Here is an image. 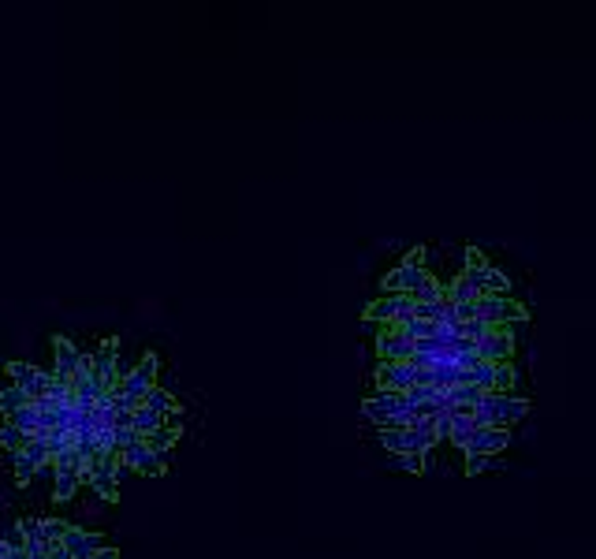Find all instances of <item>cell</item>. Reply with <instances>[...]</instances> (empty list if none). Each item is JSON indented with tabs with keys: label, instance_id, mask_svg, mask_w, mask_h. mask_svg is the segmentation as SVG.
<instances>
[{
	"label": "cell",
	"instance_id": "1",
	"mask_svg": "<svg viewBox=\"0 0 596 559\" xmlns=\"http://www.w3.org/2000/svg\"><path fill=\"white\" fill-rule=\"evenodd\" d=\"M157 369H160L157 354H146L135 369L120 373V384H116V395H112L116 407H120V410H138L142 400H146V395L157 388V384H153V381H157Z\"/></svg>",
	"mask_w": 596,
	"mask_h": 559
},
{
	"label": "cell",
	"instance_id": "2",
	"mask_svg": "<svg viewBox=\"0 0 596 559\" xmlns=\"http://www.w3.org/2000/svg\"><path fill=\"white\" fill-rule=\"evenodd\" d=\"M86 485H94L101 500H116L120 489V455L116 452H97L86 462Z\"/></svg>",
	"mask_w": 596,
	"mask_h": 559
},
{
	"label": "cell",
	"instance_id": "3",
	"mask_svg": "<svg viewBox=\"0 0 596 559\" xmlns=\"http://www.w3.org/2000/svg\"><path fill=\"white\" fill-rule=\"evenodd\" d=\"M67 533V522L60 518H30L19 526V537H23V548L27 552H49V548H57L60 540Z\"/></svg>",
	"mask_w": 596,
	"mask_h": 559
},
{
	"label": "cell",
	"instance_id": "4",
	"mask_svg": "<svg viewBox=\"0 0 596 559\" xmlns=\"http://www.w3.org/2000/svg\"><path fill=\"white\" fill-rule=\"evenodd\" d=\"M168 462H172V452H150L146 440H138V444H131V447H123V452H120L123 470H135L142 477H160L168 470Z\"/></svg>",
	"mask_w": 596,
	"mask_h": 559
},
{
	"label": "cell",
	"instance_id": "5",
	"mask_svg": "<svg viewBox=\"0 0 596 559\" xmlns=\"http://www.w3.org/2000/svg\"><path fill=\"white\" fill-rule=\"evenodd\" d=\"M4 373L12 377V384L19 388L30 403H38V400H45V395H49L52 373H45V369H38V366H30V362H8Z\"/></svg>",
	"mask_w": 596,
	"mask_h": 559
},
{
	"label": "cell",
	"instance_id": "6",
	"mask_svg": "<svg viewBox=\"0 0 596 559\" xmlns=\"http://www.w3.org/2000/svg\"><path fill=\"white\" fill-rule=\"evenodd\" d=\"M422 254H425V250H410V258L384 276V291L388 295H414V287L429 276L425 268H422Z\"/></svg>",
	"mask_w": 596,
	"mask_h": 559
},
{
	"label": "cell",
	"instance_id": "7",
	"mask_svg": "<svg viewBox=\"0 0 596 559\" xmlns=\"http://www.w3.org/2000/svg\"><path fill=\"white\" fill-rule=\"evenodd\" d=\"M477 317L484 324H492V329H503L507 321H526V306L503 299V295H481L477 299Z\"/></svg>",
	"mask_w": 596,
	"mask_h": 559
},
{
	"label": "cell",
	"instance_id": "8",
	"mask_svg": "<svg viewBox=\"0 0 596 559\" xmlns=\"http://www.w3.org/2000/svg\"><path fill=\"white\" fill-rule=\"evenodd\" d=\"M57 381H67V384H75L82 381V377H89V354H82L71 339H57Z\"/></svg>",
	"mask_w": 596,
	"mask_h": 559
},
{
	"label": "cell",
	"instance_id": "9",
	"mask_svg": "<svg viewBox=\"0 0 596 559\" xmlns=\"http://www.w3.org/2000/svg\"><path fill=\"white\" fill-rule=\"evenodd\" d=\"M366 321H381V324H406L414 321V299L410 295H384L366 306Z\"/></svg>",
	"mask_w": 596,
	"mask_h": 559
},
{
	"label": "cell",
	"instance_id": "10",
	"mask_svg": "<svg viewBox=\"0 0 596 559\" xmlns=\"http://www.w3.org/2000/svg\"><path fill=\"white\" fill-rule=\"evenodd\" d=\"M484 403L492 410L496 429H511L530 414V400H522V395H484Z\"/></svg>",
	"mask_w": 596,
	"mask_h": 559
},
{
	"label": "cell",
	"instance_id": "11",
	"mask_svg": "<svg viewBox=\"0 0 596 559\" xmlns=\"http://www.w3.org/2000/svg\"><path fill=\"white\" fill-rule=\"evenodd\" d=\"M89 377L97 384H104L108 392H116L120 384V366H116V339H104L97 347V354H89Z\"/></svg>",
	"mask_w": 596,
	"mask_h": 559
},
{
	"label": "cell",
	"instance_id": "12",
	"mask_svg": "<svg viewBox=\"0 0 596 559\" xmlns=\"http://www.w3.org/2000/svg\"><path fill=\"white\" fill-rule=\"evenodd\" d=\"M474 354H477V362H489V366H499V362H511V354H515V339L511 332H489L481 339V344H474Z\"/></svg>",
	"mask_w": 596,
	"mask_h": 559
},
{
	"label": "cell",
	"instance_id": "13",
	"mask_svg": "<svg viewBox=\"0 0 596 559\" xmlns=\"http://www.w3.org/2000/svg\"><path fill=\"white\" fill-rule=\"evenodd\" d=\"M414 377H418V369H414L410 362H381V369H376V384H381V392L406 395L414 388Z\"/></svg>",
	"mask_w": 596,
	"mask_h": 559
},
{
	"label": "cell",
	"instance_id": "14",
	"mask_svg": "<svg viewBox=\"0 0 596 559\" xmlns=\"http://www.w3.org/2000/svg\"><path fill=\"white\" fill-rule=\"evenodd\" d=\"M376 351H381V362H410V358H414V339H406L399 329L384 324L381 339H376Z\"/></svg>",
	"mask_w": 596,
	"mask_h": 559
},
{
	"label": "cell",
	"instance_id": "15",
	"mask_svg": "<svg viewBox=\"0 0 596 559\" xmlns=\"http://www.w3.org/2000/svg\"><path fill=\"white\" fill-rule=\"evenodd\" d=\"M60 548H64L71 559H89L94 552H101V548H108V545H104V537H97V533H86V530H79V526H67Z\"/></svg>",
	"mask_w": 596,
	"mask_h": 559
},
{
	"label": "cell",
	"instance_id": "16",
	"mask_svg": "<svg viewBox=\"0 0 596 559\" xmlns=\"http://www.w3.org/2000/svg\"><path fill=\"white\" fill-rule=\"evenodd\" d=\"M507 444H511V432L507 429H477L474 432V440L466 444V455H499V452H507Z\"/></svg>",
	"mask_w": 596,
	"mask_h": 559
},
{
	"label": "cell",
	"instance_id": "17",
	"mask_svg": "<svg viewBox=\"0 0 596 559\" xmlns=\"http://www.w3.org/2000/svg\"><path fill=\"white\" fill-rule=\"evenodd\" d=\"M414 302H422V306H429V302H444L447 299V291H444V283L437 280V276H425L418 287H414V295H410Z\"/></svg>",
	"mask_w": 596,
	"mask_h": 559
},
{
	"label": "cell",
	"instance_id": "18",
	"mask_svg": "<svg viewBox=\"0 0 596 559\" xmlns=\"http://www.w3.org/2000/svg\"><path fill=\"white\" fill-rule=\"evenodd\" d=\"M477 299H481V287L469 280L466 273L451 283V291H447V302H477Z\"/></svg>",
	"mask_w": 596,
	"mask_h": 559
},
{
	"label": "cell",
	"instance_id": "19",
	"mask_svg": "<svg viewBox=\"0 0 596 559\" xmlns=\"http://www.w3.org/2000/svg\"><path fill=\"white\" fill-rule=\"evenodd\" d=\"M146 440L150 452H172V444L179 440V429L175 425H160L157 432H150V437H142Z\"/></svg>",
	"mask_w": 596,
	"mask_h": 559
},
{
	"label": "cell",
	"instance_id": "20",
	"mask_svg": "<svg viewBox=\"0 0 596 559\" xmlns=\"http://www.w3.org/2000/svg\"><path fill=\"white\" fill-rule=\"evenodd\" d=\"M23 407H30V400H27V395L15 388V384H8L4 392H0V418H8V414L23 410Z\"/></svg>",
	"mask_w": 596,
	"mask_h": 559
},
{
	"label": "cell",
	"instance_id": "21",
	"mask_svg": "<svg viewBox=\"0 0 596 559\" xmlns=\"http://www.w3.org/2000/svg\"><path fill=\"white\" fill-rule=\"evenodd\" d=\"M381 444L388 447L391 455H406V452H410V437H406V429H384V432H381Z\"/></svg>",
	"mask_w": 596,
	"mask_h": 559
},
{
	"label": "cell",
	"instance_id": "22",
	"mask_svg": "<svg viewBox=\"0 0 596 559\" xmlns=\"http://www.w3.org/2000/svg\"><path fill=\"white\" fill-rule=\"evenodd\" d=\"M142 407H150V410H157V414H175V410H179L175 400H172V392H165V388H153L146 400H142Z\"/></svg>",
	"mask_w": 596,
	"mask_h": 559
},
{
	"label": "cell",
	"instance_id": "23",
	"mask_svg": "<svg viewBox=\"0 0 596 559\" xmlns=\"http://www.w3.org/2000/svg\"><path fill=\"white\" fill-rule=\"evenodd\" d=\"M511 388H515V366L499 362L492 373V395H511Z\"/></svg>",
	"mask_w": 596,
	"mask_h": 559
},
{
	"label": "cell",
	"instance_id": "24",
	"mask_svg": "<svg viewBox=\"0 0 596 559\" xmlns=\"http://www.w3.org/2000/svg\"><path fill=\"white\" fill-rule=\"evenodd\" d=\"M27 440H30L27 432H19V429L8 425V422H0V447H4V452H23Z\"/></svg>",
	"mask_w": 596,
	"mask_h": 559
},
{
	"label": "cell",
	"instance_id": "25",
	"mask_svg": "<svg viewBox=\"0 0 596 559\" xmlns=\"http://www.w3.org/2000/svg\"><path fill=\"white\" fill-rule=\"evenodd\" d=\"M499 455H466V474L469 477H477V474H484V470H499Z\"/></svg>",
	"mask_w": 596,
	"mask_h": 559
},
{
	"label": "cell",
	"instance_id": "26",
	"mask_svg": "<svg viewBox=\"0 0 596 559\" xmlns=\"http://www.w3.org/2000/svg\"><path fill=\"white\" fill-rule=\"evenodd\" d=\"M391 459H395V466H399V470H410V474H422V470H425V455L406 452V455H391Z\"/></svg>",
	"mask_w": 596,
	"mask_h": 559
},
{
	"label": "cell",
	"instance_id": "27",
	"mask_svg": "<svg viewBox=\"0 0 596 559\" xmlns=\"http://www.w3.org/2000/svg\"><path fill=\"white\" fill-rule=\"evenodd\" d=\"M138 440H142V437H138L135 429H116V437H112V452L120 455L123 447H131V444H138Z\"/></svg>",
	"mask_w": 596,
	"mask_h": 559
},
{
	"label": "cell",
	"instance_id": "28",
	"mask_svg": "<svg viewBox=\"0 0 596 559\" xmlns=\"http://www.w3.org/2000/svg\"><path fill=\"white\" fill-rule=\"evenodd\" d=\"M484 265H489V261H484L481 250H477V246H469V250H466V273H481Z\"/></svg>",
	"mask_w": 596,
	"mask_h": 559
},
{
	"label": "cell",
	"instance_id": "29",
	"mask_svg": "<svg viewBox=\"0 0 596 559\" xmlns=\"http://www.w3.org/2000/svg\"><path fill=\"white\" fill-rule=\"evenodd\" d=\"M89 559H120V552H116V548H101V552H94Z\"/></svg>",
	"mask_w": 596,
	"mask_h": 559
},
{
	"label": "cell",
	"instance_id": "30",
	"mask_svg": "<svg viewBox=\"0 0 596 559\" xmlns=\"http://www.w3.org/2000/svg\"><path fill=\"white\" fill-rule=\"evenodd\" d=\"M4 559H27V552H23V545L19 548H8V555Z\"/></svg>",
	"mask_w": 596,
	"mask_h": 559
},
{
	"label": "cell",
	"instance_id": "31",
	"mask_svg": "<svg viewBox=\"0 0 596 559\" xmlns=\"http://www.w3.org/2000/svg\"><path fill=\"white\" fill-rule=\"evenodd\" d=\"M8 548H12V545H8V540H4V537H0V559H4V555H8Z\"/></svg>",
	"mask_w": 596,
	"mask_h": 559
}]
</instances>
